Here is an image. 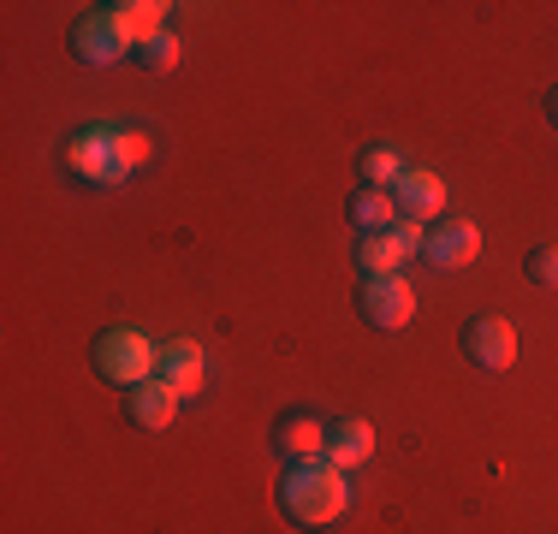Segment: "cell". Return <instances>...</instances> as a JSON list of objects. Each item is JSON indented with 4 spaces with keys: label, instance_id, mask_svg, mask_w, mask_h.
<instances>
[{
    "label": "cell",
    "instance_id": "obj_15",
    "mask_svg": "<svg viewBox=\"0 0 558 534\" xmlns=\"http://www.w3.org/2000/svg\"><path fill=\"white\" fill-rule=\"evenodd\" d=\"M410 250L398 244V232H368L363 250H356V267H363V279H387L398 274V262H404Z\"/></svg>",
    "mask_w": 558,
    "mask_h": 534
},
{
    "label": "cell",
    "instance_id": "obj_16",
    "mask_svg": "<svg viewBox=\"0 0 558 534\" xmlns=\"http://www.w3.org/2000/svg\"><path fill=\"white\" fill-rule=\"evenodd\" d=\"M113 160H119V172H143L155 160V143H149V131H137V125H113Z\"/></svg>",
    "mask_w": 558,
    "mask_h": 534
},
{
    "label": "cell",
    "instance_id": "obj_21",
    "mask_svg": "<svg viewBox=\"0 0 558 534\" xmlns=\"http://www.w3.org/2000/svg\"><path fill=\"white\" fill-rule=\"evenodd\" d=\"M547 113H553V125H558V89H553V101H547Z\"/></svg>",
    "mask_w": 558,
    "mask_h": 534
},
{
    "label": "cell",
    "instance_id": "obj_20",
    "mask_svg": "<svg viewBox=\"0 0 558 534\" xmlns=\"http://www.w3.org/2000/svg\"><path fill=\"white\" fill-rule=\"evenodd\" d=\"M392 232H398V244H404L410 256H416V250H428V232H422V220H398Z\"/></svg>",
    "mask_w": 558,
    "mask_h": 534
},
{
    "label": "cell",
    "instance_id": "obj_17",
    "mask_svg": "<svg viewBox=\"0 0 558 534\" xmlns=\"http://www.w3.org/2000/svg\"><path fill=\"white\" fill-rule=\"evenodd\" d=\"M398 172H404V160H398V149H387V143H375V149H363V184L368 191H392Z\"/></svg>",
    "mask_w": 558,
    "mask_h": 534
},
{
    "label": "cell",
    "instance_id": "obj_9",
    "mask_svg": "<svg viewBox=\"0 0 558 534\" xmlns=\"http://www.w3.org/2000/svg\"><path fill=\"white\" fill-rule=\"evenodd\" d=\"M72 53L84 65H113L125 60V43H119V31L108 24V12H84V19L72 24Z\"/></svg>",
    "mask_w": 558,
    "mask_h": 534
},
{
    "label": "cell",
    "instance_id": "obj_10",
    "mask_svg": "<svg viewBox=\"0 0 558 534\" xmlns=\"http://www.w3.org/2000/svg\"><path fill=\"white\" fill-rule=\"evenodd\" d=\"M482 256V232H475V220H440L428 232V262L434 267H470Z\"/></svg>",
    "mask_w": 558,
    "mask_h": 534
},
{
    "label": "cell",
    "instance_id": "obj_5",
    "mask_svg": "<svg viewBox=\"0 0 558 534\" xmlns=\"http://www.w3.org/2000/svg\"><path fill=\"white\" fill-rule=\"evenodd\" d=\"M463 351H470L487 374H505L517 363V327H511V320H499V315H482V320L463 327Z\"/></svg>",
    "mask_w": 558,
    "mask_h": 534
},
{
    "label": "cell",
    "instance_id": "obj_11",
    "mask_svg": "<svg viewBox=\"0 0 558 534\" xmlns=\"http://www.w3.org/2000/svg\"><path fill=\"white\" fill-rule=\"evenodd\" d=\"M375 458V427H368L363 416H344L327 427V463L333 470H356V463Z\"/></svg>",
    "mask_w": 558,
    "mask_h": 534
},
{
    "label": "cell",
    "instance_id": "obj_1",
    "mask_svg": "<svg viewBox=\"0 0 558 534\" xmlns=\"http://www.w3.org/2000/svg\"><path fill=\"white\" fill-rule=\"evenodd\" d=\"M279 505H286V517L298 529H327L344 517V505H351V487H344V470H333L327 458L315 463H291L286 481H279Z\"/></svg>",
    "mask_w": 558,
    "mask_h": 534
},
{
    "label": "cell",
    "instance_id": "obj_2",
    "mask_svg": "<svg viewBox=\"0 0 558 534\" xmlns=\"http://www.w3.org/2000/svg\"><path fill=\"white\" fill-rule=\"evenodd\" d=\"M155 356H161V351H155L137 327H108L96 339V374H101V380H113V386H125V392H131V386H143V380H155Z\"/></svg>",
    "mask_w": 558,
    "mask_h": 534
},
{
    "label": "cell",
    "instance_id": "obj_4",
    "mask_svg": "<svg viewBox=\"0 0 558 534\" xmlns=\"http://www.w3.org/2000/svg\"><path fill=\"white\" fill-rule=\"evenodd\" d=\"M410 315H416V291H410L398 274H387V279H363V320H368V327L398 332Z\"/></svg>",
    "mask_w": 558,
    "mask_h": 534
},
{
    "label": "cell",
    "instance_id": "obj_7",
    "mask_svg": "<svg viewBox=\"0 0 558 534\" xmlns=\"http://www.w3.org/2000/svg\"><path fill=\"white\" fill-rule=\"evenodd\" d=\"M392 203L404 220H434V214L446 208V184H440V172H428V167H404L398 172V184H392Z\"/></svg>",
    "mask_w": 558,
    "mask_h": 534
},
{
    "label": "cell",
    "instance_id": "obj_14",
    "mask_svg": "<svg viewBox=\"0 0 558 534\" xmlns=\"http://www.w3.org/2000/svg\"><path fill=\"white\" fill-rule=\"evenodd\" d=\"M351 220L363 226V238H368V232H392V226L404 220V214H398L392 191H368V184H363V191L351 196Z\"/></svg>",
    "mask_w": 558,
    "mask_h": 534
},
{
    "label": "cell",
    "instance_id": "obj_13",
    "mask_svg": "<svg viewBox=\"0 0 558 534\" xmlns=\"http://www.w3.org/2000/svg\"><path fill=\"white\" fill-rule=\"evenodd\" d=\"M274 446L286 451L291 463H315V458H327V427L298 410V416H286V422L274 427Z\"/></svg>",
    "mask_w": 558,
    "mask_h": 534
},
{
    "label": "cell",
    "instance_id": "obj_3",
    "mask_svg": "<svg viewBox=\"0 0 558 534\" xmlns=\"http://www.w3.org/2000/svg\"><path fill=\"white\" fill-rule=\"evenodd\" d=\"M65 167L89 184H125V172H119V160H113V125L72 131V137H65Z\"/></svg>",
    "mask_w": 558,
    "mask_h": 534
},
{
    "label": "cell",
    "instance_id": "obj_6",
    "mask_svg": "<svg viewBox=\"0 0 558 534\" xmlns=\"http://www.w3.org/2000/svg\"><path fill=\"white\" fill-rule=\"evenodd\" d=\"M101 12H108V24H113V31H119V43H125V48H149L155 43V36H167V0H119V7H101Z\"/></svg>",
    "mask_w": 558,
    "mask_h": 534
},
{
    "label": "cell",
    "instance_id": "obj_8",
    "mask_svg": "<svg viewBox=\"0 0 558 534\" xmlns=\"http://www.w3.org/2000/svg\"><path fill=\"white\" fill-rule=\"evenodd\" d=\"M155 380H167L179 398H196L203 392V344L196 339L161 344V356H155Z\"/></svg>",
    "mask_w": 558,
    "mask_h": 534
},
{
    "label": "cell",
    "instance_id": "obj_12",
    "mask_svg": "<svg viewBox=\"0 0 558 534\" xmlns=\"http://www.w3.org/2000/svg\"><path fill=\"white\" fill-rule=\"evenodd\" d=\"M172 410H179V392H172L167 380H143L125 392V416L137 427H149V434H161V427L172 422Z\"/></svg>",
    "mask_w": 558,
    "mask_h": 534
},
{
    "label": "cell",
    "instance_id": "obj_19",
    "mask_svg": "<svg viewBox=\"0 0 558 534\" xmlns=\"http://www.w3.org/2000/svg\"><path fill=\"white\" fill-rule=\"evenodd\" d=\"M143 65H149V72H172V65H179V36H155L149 48H143Z\"/></svg>",
    "mask_w": 558,
    "mask_h": 534
},
{
    "label": "cell",
    "instance_id": "obj_18",
    "mask_svg": "<svg viewBox=\"0 0 558 534\" xmlns=\"http://www.w3.org/2000/svg\"><path fill=\"white\" fill-rule=\"evenodd\" d=\"M529 279L547 286V291H558V244H541L535 256H529Z\"/></svg>",
    "mask_w": 558,
    "mask_h": 534
}]
</instances>
